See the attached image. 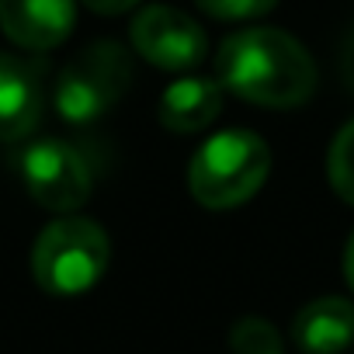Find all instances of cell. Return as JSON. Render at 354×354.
<instances>
[{
  "label": "cell",
  "mask_w": 354,
  "mask_h": 354,
  "mask_svg": "<svg viewBox=\"0 0 354 354\" xmlns=\"http://www.w3.org/2000/svg\"><path fill=\"white\" fill-rule=\"evenodd\" d=\"M216 73L226 91L261 108H299L316 91L313 56L281 28H243L226 35Z\"/></svg>",
  "instance_id": "cell-1"
},
{
  "label": "cell",
  "mask_w": 354,
  "mask_h": 354,
  "mask_svg": "<svg viewBox=\"0 0 354 354\" xmlns=\"http://www.w3.org/2000/svg\"><path fill=\"white\" fill-rule=\"evenodd\" d=\"M268 170V142L250 129H226L195 149L188 163V192L205 209H236L264 188Z\"/></svg>",
  "instance_id": "cell-2"
},
{
  "label": "cell",
  "mask_w": 354,
  "mask_h": 354,
  "mask_svg": "<svg viewBox=\"0 0 354 354\" xmlns=\"http://www.w3.org/2000/svg\"><path fill=\"white\" fill-rule=\"evenodd\" d=\"M111 264L108 233L84 216H63L49 223L32 247V274L49 295H84L91 292Z\"/></svg>",
  "instance_id": "cell-3"
},
{
  "label": "cell",
  "mask_w": 354,
  "mask_h": 354,
  "mask_svg": "<svg viewBox=\"0 0 354 354\" xmlns=\"http://www.w3.org/2000/svg\"><path fill=\"white\" fill-rule=\"evenodd\" d=\"M132 84V56L125 46L118 42H91L84 46L56 77V111L73 122V125H87L94 118H101L104 111H111L125 91Z\"/></svg>",
  "instance_id": "cell-4"
},
{
  "label": "cell",
  "mask_w": 354,
  "mask_h": 354,
  "mask_svg": "<svg viewBox=\"0 0 354 354\" xmlns=\"http://www.w3.org/2000/svg\"><path fill=\"white\" fill-rule=\"evenodd\" d=\"M18 170L28 195L49 212L70 216L91 198V167L84 153L63 139L28 142L18 156Z\"/></svg>",
  "instance_id": "cell-5"
},
{
  "label": "cell",
  "mask_w": 354,
  "mask_h": 354,
  "mask_svg": "<svg viewBox=\"0 0 354 354\" xmlns=\"http://www.w3.org/2000/svg\"><path fill=\"white\" fill-rule=\"evenodd\" d=\"M129 39H132V49L160 70H192L205 59V49H209L205 32L195 18L163 4L142 8L132 18Z\"/></svg>",
  "instance_id": "cell-6"
},
{
  "label": "cell",
  "mask_w": 354,
  "mask_h": 354,
  "mask_svg": "<svg viewBox=\"0 0 354 354\" xmlns=\"http://www.w3.org/2000/svg\"><path fill=\"white\" fill-rule=\"evenodd\" d=\"M77 21V0H0L4 35L32 53L56 49Z\"/></svg>",
  "instance_id": "cell-7"
},
{
  "label": "cell",
  "mask_w": 354,
  "mask_h": 354,
  "mask_svg": "<svg viewBox=\"0 0 354 354\" xmlns=\"http://www.w3.org/2000/svg\"><path fill=\"white\" fill-rule=\"evenodd\" d=\"M42 115V66L0 53V139H21Z\"/></svg>",
  "instance_id": "cell-8"
},
{
  "label": "cell",
  "mask_w": 354,
  "mask_h": 354,
  "mask_svg": "<svg viewBox=\"0 0 354 354\" xmlns=\"http://www.w3.org/2000/svg\"><path fill=\"white\" fill-rule=\"evenodd\" d=\"M292 337L306 354H340L354 344V302L340 295L313 299L299 309Z\"/></svg>",
  "instance_id": "cell-9"
},
{
  "label": "cell",
  "mask_w": 354,
  "mask_h": 354,
  "mask_svg": "<svg viewBox=\"0 0 354 354\" xmlns=\"http://www.w3.org/2000/svg\"><path fill=\"white\" fill-rule=\"evenodd\" d=\"M223 111V87L209 77H181L160 94V125L170 132H202Z\"/></svg>",
  "instance_id": "cell-10"
},
{
  "label": "cell",
  "mask_w": 354,
  "mask_h": 354,
  "mask_svg": "<svg viewBox=\"0 0 354 354\" xmlns=\"http://www.w3.org/2000/svg\"><path fill=\"white\" fill-rule=\"evenodd\" d=\"M326 177H330V185L333 192L354 205V122H347L337 139L330 142V153H326Z\"/></svg>",
  "instance_id": "cell-11"
},
{
  "label": "cell",
  "mask_w": 354,
  "mask_h": 354,
  "mask_svg": "<svg viewBox=\"0 0 354 354\" xmlns=\"http://www.w3.org/2000/svg\"><path fill=\"white\" fill-rule=\"evenodd\" d=\"M230 351L233 354H285L281 333L264 316H243L230 330Z\"/></svg>",
  "instance_id": "cell-12"
},
{
  "label": "cell",
  "mask_w": 354,
  "mask_h": 354,
  "mask_svg": "<svg viewBox=\"0 0 354 354\" xmlns=\"http://www.w3.org/2000/svg\"><path fill=\"white\" fill-rule=\"evenodd\" d=\"M195 4L216 21H250L268 15L278 0H195Z\"/></svg>",
  "instance_id": "cell-13"
},
{
  "label": "cell",
  "mask_w": 354,
  "mask_h": 354,
  "mask_svg": "<svg viewBox=\"0 0 354 354\" xmlns=\"http://www.w3.org/2000/svg\"><path fill=\"white\" fill-rule=\"evenodd\" d=\"M80 4L94 15H122V11H132L139 0H80Z\"/></svg>",
  "instance_id": "cell-14"
},
{
  "label": "cell",
  "mask_w": 354,
  "mask_h": 354,
  "mask_svg": "<svg viewBox=\"0 0 354 354\" xmlns=\"http://www.w3.org/2000/svg\"><path fill=\"white\" fill-rule=\"evenodd\" d=\"M340 73H344L347 87L354 91V35H351V39H347V46H344V56H340Z\"/></svg>",
  "instance_id": "cell-15"
},
{
  "label": "cell",
  "mask_w": 354,
  "mask_h": 354,
  "mask_svg": "<svg viewBox=\"0 0 354 354\" xmlns=\"http://www.w3.org/2000/svg\"><path fill=\"white\" fill-rule=\"evenodd\" d=\"M344 278H347V285L354 288V233H351V240H347V247H344Z\"/></svg>",
  "instance_id": "cell-16"
}]
</instances>
